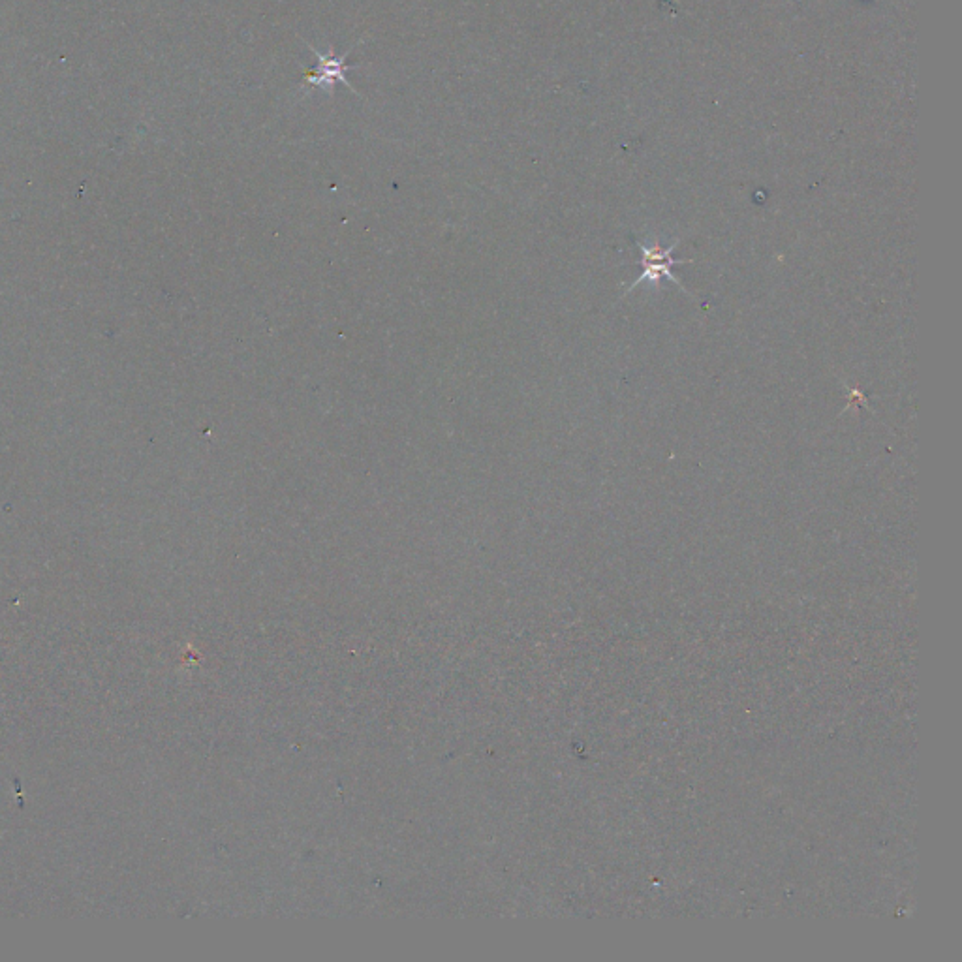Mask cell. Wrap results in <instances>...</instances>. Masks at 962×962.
I'll return each mask as SVG.
<instances>
[{
  "mask_svg": "<svg viewBox=\"0 0 962 962\" xmlns=\"http://www.w3.org/2000/svg\"><path fill=\"white\" fill-rule=\"evenodd\" d=\"M309 49L318 57L320 66H318L316 70H305V72H303V83H311V85H318V87H324V85H326L327 89H331L337 81H341V83H344V85L350 89V93H356V89L352 87V83L346 79V72L354 68V66H348V64L344 63V59L348 57V53H344L342 57H337L335 51H333V47H331L329 53L324 55V53H320L316 47H312L311 44H309Z\"/></svg>",
  "mask_w": 962,
  "mask_h": 962,
  "instance_id": "6da1fadb",
  "label": "cell"
},
{
  "mask_svg": "<svg viewBox=\"0 0 962 962\" xmlns=\"http://www.w3.org/2000/svg\"><path fill=\"white\" fill-rule=\"evenodd\" d=\"M677 243H679V241H677ZM677 243H673L668 249H662L658 243H654V247H649V245L643 247V245H639L641 252H643V260H641L643 275L632 284V288H636L639 282H645V280H647V282H660L662 277H666V279L671 280V282L679 284L677 277L671 273V267H673V265L684 264V262H679V260H677V262L671 260V252H673Z\"/></svg>",
  "mask_w": 962,
  "mask_h": 962,
  "instance_id": "7a4b0ae2",
  "label": "cell"
}]
</instances>
